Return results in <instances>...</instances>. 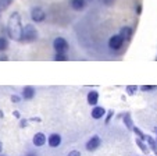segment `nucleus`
I'll use <instances>...</instances> for the list:
<instances>
[{
	"mask_svg": "<svg viewBox=\"0 0 157 156\" xmlns=\"http://www.w3.org/2000/svg\"><path fill=\"white\" fill-rule=\"evenodd\" d=\"M22 25H21V18L18 13H13L11 17L9 20V25H7V31L11 39L15 41H21V35H22Z\"/></svg>",
	"mask_w": 157,
	"mask_h": 156,
	"instance_id": "nucleus-1",
	"label": "nucleus"
},
{
	"mask_svg": "<svg viewBox=\"0 0 157 156\" xmlns=\"http://www.w3.org/2000/svg\"><path fill=\"white\" fill-rule=\"evenodd\" d=\"M38 39V31L33 25L28 24L22 28V35H21V42H33Z\"/></svg>",
	"mask_w": 157,
	"mask_h": 156,
	"instance_id": "nucleus-2",
	"label": "nucleus"
},
{
	"mask_svg": "<svg viewBox=\"0 0 157 156\" xmlns=\"http://www.w3.org/2000/svg\"><path fill=\"white\" fill-rule=\"evenodd\" d=\"M53 47L54 50H56V53H63L65 54L67 52H68V42L65 41L64 38H61V36H59V38H56L53 41Z\"/></svg>",
	"mask_w": 157,
	"mask_h": 156,
	"instance_id": "nucleus-3",
	"label": "nucleus"
},
{
	"mask_svg": "<svg viewBox=\"0 0 157 156\" xmlns=\"http://www.w3.org/2000/svg\"><path fill=\"white\" fill-rule=\"evenodd\" d=\"M124 41L125 39L122 38L121 35H114L110 38L109 41V47L110 49H113V50H118L122 47V45H124Z\"/></svg>",
	"mask_w": 157,
	"mask_h": 156,
	"instance_id": "nucleus-4",
	"label": "nucleus"
},
{
	"mask_svg": "<svg viewBox=\"0 0 157 156\" xmlns=\"http://www.w3.org/2000/svg\"><path fill=\"white\" fill-rule=\"evenodd\" d=\"M31 18H32V21H35V22H42V21H44V18H46V13H44L43 9H40V7H33V9L31 10Z\"/></svg>",
	"mask_w": 157,
	"mask_h": 156,
	"instance_id": "nucleus-5",
	"label": "nucleus"
},
{
	"mask_svg": "<svg viewBox=\"0 0 157 156\" xmlns=\"http://www.w3.org/2000/svg\"><path fill=\"white\" fill-rule=\"evenodd\" d=\"M101 145V139L99 135H93L92 138L89 139L88 142H86V149L89 150V152H92V150H96L99 146Z\"/></svg>",
	"mask_w": 157,
	"mask_h": 156,
	"instance_id": "nucleus-6",
	"label": "nucleus"
},
{
	"mask_svg": "<svg viewBox=\"0 0 157 156\" xmlns=\"http://www.w3.org/2000/svg\"><path fill=\"white\" fill-rule=\"evenodd\" d=\"M46 141H48V138H46V135H44L43 133H36L32 138V144L35 145L36 148L43 146V145L46 144Z\"/></svg>",
	"mask_w": 157,
	"mask_h": 156,
	"instance_id": "nucleus-7",
	"label": "nucleus"
},
{
	"mask_svg": "<svg viewBox=\"0 0 157 156\" xmlns=\"http://www.w3.org/2000/svg\"><path fill=\"white\" fill-rule=\"evenodd\" d=\"M48 144H49V146H52V148H57L60 144H61V135L60 134H50L49 135V138H48Z\"/></svg>",
	"mask_w": 157,
	"mask_h": 156,
	"instance_id": "nucleus-8",
	"label": "nucleus"
},
{
	"mask_svg": "<svg viewBox=\"0 0 157 156\" xmlns=\"http://www.w3.org/2000/svg\"><path fill=\"white\" fill-rule=\"evenodd\" d=\"M106 109H104V107H101V106H95L92 109V113H90V114H92V117L95 118V120H99V118H103L104 116H106Z\"/></svg>",
	"mask_w": 157,
	"mask_h": 156,
	"instance_id": "nucleus-9",
	"label": "nucleus"
},
{
	"mask_svg": "<svg viewBox=\"0 0 157 156\" xmlns=\"http://www.w3.org/2000/svg\"><path fill=\"white\" fill-rule=\"evenodd\" d=\"M36 95V91L33 86H25L24 89H22V98H24L25 100H31L33 99V96Z\"/></svg>",
	"mask_w": 157,
	"mask_h": 156,
	"instance_id": "nucleus-10",
	"label": "nucleus"
},
{
	"mask_svg": "<svg viewBox=\"0 0 157 156\" xmlns=\"http://www.w3.org/2000/svg\"><path fill=\"white\" fill-rule=\"evenodd\" d=\"M86 99H88V103L90 106H96V105H98V100H99V92L90 91L88 94V96H86Z\"/></svg>",
	"mask_w": 157,
	"mask_h": 156,
	"instance_id": "nucleus-11",
	"label": "nucleus"
},
{
	"mask_svg": "<svg viewBox=\"0 0 157 156\" xmlns=\"http://www.w3.org/2000/svg\"><path fill=\"white\" fill-rule=\"evenodd\" d=\"M70 6L74 10H77V11H81V10L85 9L86 0H71V2H70Z\"/></svg>",
	"mask_w": 157,
	"mask_h": 156,
	"instance_id": "nucleus-12",
	"label": "nucleus"
},
{
	"mask_svg": "<svg viewBox=\"0 0 157 156\" xmlns=\"http://www.w3.org/2000/svg\"><path fill=\"white\" fill-rule=\"evenodd\" d=\"M120 35H121L125 41H127V39H131V36H132V30H131L129 27H124V28H121V31H120Z\"/></svg>",
	"mask_w": 157,
	"mask_h": 156,
	"instance_id": "nucleus-13",
	"label": "nucleus"
},
{
	"mask_svg": "<svg viewBox=\"0 0 157 156\" xmlns=\"http://www.w3.org/2000/svg\"><path fill=\"white\" fill-rule=\"evenodd\" d=\"M124 123L128 130H133V123H132V118H131L129 113H125L124 114Z\"/></svg>",
	"mask_w": 157,
	"mask_h": 156,
	"instance_id": "nucleus-14",
	"label": "nucleus"
},
{
	"mask_svg": "<svg viewBox=\"0 0 157 156\" xmlns=\"http://www.w3.org/2000/svg\"><path fill=\"white\" fill-rule=\"evenodd\" d=\"M146 141H147V144H149V146H150V149L157 155V141H154V139L151 138V137H149V135H147V139H146Z\"/></svg>",
	"mask_w": 157,
	"mask_h": 156,
	"instance_id": "nucleus-15",
	"label": "nucleus"
},
{
	"mask_svg": "<svg viewBox=\"0 0 157 156\" xmlns=\"http://www.w3.org/2000/svg\"><path fill=\"white\" fill-rule=\"evenodd\" d=\"M136 145L140 148V150H142L143 153H147L149 152V148H147V145L143 142V139H140V138H136Z\"/></svg>",
	"mask_w": 157,
	"mask_h": 156,
	"instance_id": "nucleus-16",
	"label": "nucleus"
},
{
	"mask_svg": "<svg viewBox=\"0 0 157 156\" xmlns=\"http://www.w3.org/2000/svg\"><path fill=\"white\" fill-rule=\"evenodd\" d=\"M7 47H9V41L6 38H3V36H0V52L7 50Z\"/></svg>",
	"mask_w": 157,
	"mask_h": 156,
	"instance_id": "nucleus-17",
	"label": "nucleus"
},
{
	"mask_svg": "<svg viewBox=\"0 0 157 156\" xmlns=\"http://www.w3.org/2000/svg\"><path fill=\"white\" fill-rule=\"evenodd\" d=\"M132 131H133V133H135V134H136V135L139 137L140 139H143V141H146V139H147V135H146V134H143L142 131H140V130L138 128V127H133V130H132Z\"/></svg>",
	"mask_w": 157,
	"mask_h": 156,
	"instance_id": "nucleus-18",
	"label": "nucleus"
},
{
	"mask_svg": "<svg viewBox=\"0 0 157 156\" xmlns=\"http://www.w3.org/2000/svg\"><path fill=\"white\" fill-rule=\"evenodd\" d=\"M11 2L13 0H0V11H2V10H6L7 7L11 4Z\"/></svg>",
	"mask_w": 157,
	"mask_h": 156,
	"instance_id": "nucleus-19",
	"label": "nucleus"
},
{
	"mask_svg": "<svg viewBox=\"0 0 157 156\" xmlns=\"http://www.w3.org/2000/svg\"><path fill=\"white\" fill-rule=\"evenodd\" d=\"M67 59H68V57L63 53H56V56H54V60H56V62H65Z\"/></svg>",
	"mask_w": 157,
	"mask_h": 156,
	"instance_id": "nucleus-20",
	"label": "nucleus"
},
{
	"mask_svg": "<svg viewBox=\"0 0 157 156\" xmlns=\"http://www.w3.org/2000/svg\"><path fill=\"white\" fill-rule=\"evenodd\" d=\"M140 89H142L143 92H147V91H156L157 86H156V85H143V86H140Z\"/></svg>",
	"mask_w": 157,
	"mask_h": 156,
	"instance_id": "nucleus-21",
	"label": "nucleus"
},
{
	"mask_svg": "<svg viewBox=\"0 0 157 156\" xmlns=\"http://www.w3.org/2000/svg\"><path fill=\"white\" fill-rule=\"evenodd\" d=\"M136 91H138V86H136V85H129V86H127V92H128V95H133Z\"/></svg>",
	"mask_w": 157,
	"mask_h": 156,
	"instance_id": "nucleus-22",
	"label": "nucleus"
},
{
	"mask_svg": "<svg viewBox=\"0 0 157 156\" xmlns=\"http://www.w3.org/2000/svg\"><path fill=\"white\" fill-rule=\"evenodd\" d=\"M113 114H114V110H109V112H107V117H106V123H109V121H110V118L113 117Z\"/></svg>",
	"mask_w": 157,
	"mask_h": 156,
	"instance_id": "nucleus-23",
	"label": "nucleus"
},
{
	"mask_svg": "<svg viewBox=\"0 0 157 156\" xmlns=\"http://www.w3.org/2000/svg\"><path fill=\"white\" fill-rule=\"evenodd\" d=\"M28 126V120H24V118H21L20 120V127L21 128H25Z\"/></svg>",
	"mask_w": 157,
	"mask_h": 156,
	"instance_id": "nucleus-24",
	"label": "nucleus"
},
{
	"mask_svg": "<svg viewBox=\"0 0 157 156\" xmlns=\"http://www.w3.org/2000/svg\"><path fill=\"white\" fill-rule=\"evenodd\" d=\"M67 156H81V152L79 150H71V152H68Z\"/></svg>",
	"mask_w": 157,
	"mask_h": 156,
	"instance_id": "nucleus-25",
	"label": "nucleus"
},
{
	"mask_svg": "<svg viewBox=\"0 0 157 156\" xmlns=\"http://www.w3.org/2000/svg\"><path fill=\"white\" fill-rule=\"evenodd\" d=\"M10 99H11V102H14V103L20 102V96H17V95H11V98H10Z\"/></svg>",
	"mask_w": 157,
	"mask_h": 156,
	"instance_id": "nucleus-26",
	"label": "nucleus"
},
{
	"mask_svg": "<svg viewBox=\"0 0 157 156\" xmlns=\"http://www.w3.org/2000/svg\"><path fill=\"white\" fill-rule=\"evenodd\" d=\"M13 116H14V117H17V118L21 117V114H20V112H18V110H14V112H13Z\"/></svg>",
	"mask_w": 157,
	"mask_h": 156,
	"instance_id": "nucleus-27",
	"label": "nucleus"
},
{
	"mask_svg": "<svg viewBox=\"0 0 157 156\" xmlns=\"http://www.w3.org/2000/svg\"><path fill=\"white\" fill-rule=\"evenodd\" d=\"M103 3L107 4V6H110L111 3H114V0H103Z\"/></svg>",
	"mask_w": 157,
	"mask_h": 156,
	"instance_id": "nucleus-28",
	"label": "nucleus"
},
{
	"mask_svg": "<svg viewBox=\"0 0 157 156\" xmlns=\"http://www.w3.org/2000/svg\"><path fill=\"white\" fill-rule=\"evenodd\" d=\"M2 60H4V62H6V60H9V57H7L6 54H0V62H2Z\"/></svg>",
	"mask_w": 157,
	"mask_h": 156,
	"instance_id": "nucleus-29",
	"label": "nucleus"
},
{
	"mask_svg": "<svg viewBox=\"0 0 157 156\" xmlns=\"http://www.w3.org/2000/svg\"><path fill=\"white\" fill-rule=\"evenodd\" d=\"M25 156H38V155H36V153H33V152H28Z\"/></svg>",
	"mask_w": 157,
	"mask_h": 156,
	"instance_id": "nucleus-30",
	"label": "nucleus"
},
{
	"mask_svg": "<svg viewBox=\"0 0 157 156\" xmlns=\"http://www.w3.org/2000/svg\"><path fill=\"white\" fill-rule=\"evenodd\" d=\"M31 121H40V118H39V117H32V118H31Z\"/></svg>",
	"mask_w": 157,
	"mask_h": 156,
	"instance_id": "nucleus-31",
	"label": "nucleus"
},
{
	"mask_svg": "<svg viewBox=\"0 0 157 156\" xmlns=\"http://www.w3.org/2000/svg\"><path fill=\"white\" fill-rule=\"evenodd\" d=\"M4 117V113H3V110H0V118H3Z\"/></svg>",
	"mask_w": 157,
	"mask_h": 156,
	"instance_id": "nucleus-32",
	"label": "nucleus"
},
{
	"mask_svg": "<svg viewBox=\"0 0 157 156\" xmlns=\"http://www.w3.org/2000/svg\"><path fill=\"white\" fill-rule=\"evenodd\" d=\"M2 150H3V144H2V141H0V153H2Z\"/></svg>",
	"mask_w": 157,
	"mask_h": 156,
	"instance_id": "nucleus-33",
	"label": "nucleus"
},
{
	"mask_svg": "<svg viewBox=\"0 0 157 156\" xmlns=\"http://www.w3.org/2000/svg\"><path fill=\"white\" fill-rule=\"evenodd\" d=\"M154 133H156V134H157V127H154Z\"/></svg>",
	"mask_w": 157,
	"mask_h": 156,
	"instance_id": "nucleus-34",
	"label": "nucleus"
},
{
	"mask_svg": "<svg viewBox=\"0 0 157 156\" xmlns=\"http://www.w3.org/2000/svg\"><path fill=\"white\" fill-rule=\"evenodd\" d=\"M156 141H157V139H156Z\"/></svg>",
	"mask_w": 157,
	"mask_h": 156,
	"instance_id": "nucleus-35",
	"label": "nucleus"
}]
</instances>
